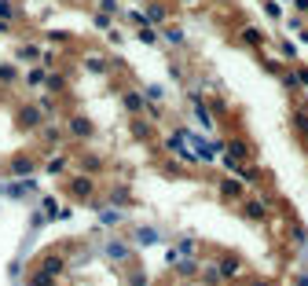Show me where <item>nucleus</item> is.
<instances>
[{
  "label": "nucleus",
  "instance_id": "obj_6",
  "mask_svg": "<svg viewBox=\"0 0 308 286\" xmlns=\"http://www.w3.org/2000/svg\"><path fill=\"white\" fill-rule=\"evenodd\" d=\"M0 18H4V22H8V18H15V8H11L8 0H0Z\"/></svg>",
  "mask_w": 308,
  "mask_h": 286
},
{
  "label": "nucleus",
  "instance_id": "obj_10",
  "mask_svg": "<svg viewBox=\"0 0 308 286\" xmlns=\"http://www.w3.org/2000/svg\"><path fill=\"white\" fill-rule=\"evenodd\" d=\"M15 173H30V158H15Z\"/></svg>",
  "mask_w": 308,
  "mask_h": 286
},
{
  "label": "nucleus",
  "instance_id": "obj_12",
  "mask_svg": "<svg viewBox=\"0 0 308 286\" xmlns=\"http://www.w3.org/2000/svg\"><path fill=\"white\" fill-rule=\"evenodd\" d=\"M117 220H121V217H117L114 209H107V213H103V224H117Z\"/></svg>",
  "mask_w": 308,
  "mask_h": 286
},
{
  "label": "nucleus",
  "instance_id": "obj_8",
  "mask_svg": "<svg viewBox=\"0 0 308 286\" xmlns=\"http://www.w3.org/2000/svg\"><path fill=\"white\" fill-rule=\"evenodd\" d=\"M26 81H30V84H44V70H30V74H26Z\"/></svg>",
  "mask_w": 308,
  "mask_h": 286
},
{
  "label": "nucleus",
  "instance_id": "obj_3",
  "mask_svg": "<svg viewBox=\"0 0 308 286\" xmlns=\"http://www.w3.org/2000/svg\"><path fill=\"white\" fill-rule=\"evenodd\" d=\"M125 107H129V110H132V114H136V110L143 107V99H140V95H136V92H129V95H125Z\"/></svg>",
  "mask_w": 308,
  "mask_h": 286
},
{
  "label": "nucleus",
  "instance_id": "obj_11",
  "mask_svg": "<svg viewBox=\"0 0 308 286\" xmlns=\"http://www.w3.org/2000/svg\"><path fill=\"white\" fill-rule=\"evenodd\" d=\"M165 37H169L173 44H183V33H180V30H165Z\"/></svg>",
  "mask_w": 308,
  "mask_h": 286
},
{
  "label": "nucleus",
  "instance_id": "obj_9",
  "mask_svg": "<svg viewBox=\"0 0 308 286\" xmlns=\"http://www.w3.org/2000/svg\"><path fill=\"white\" fill-rule=\"evenodd\" d=\"M140 41H143V44H158V33H154V30H143Z\"/></svg>",
  "mask_w": 308,
  "mask_h": 286
},
{
  "label": "nucleus",
  "instance_id": "obj_4",
  "mask_svg": "<svg viewBox=\"0 0 308 286\" xmlns=\"http://www.w3.org/2000/svg\"><path fill=\"white\" fill-rule=\"evenodd\" d=\"M140 242H158V231L154 227H140Z\"/></svg>",
  "mask_w": 308,
  "mask_h": 286
},
{
  "label": "nucleus",
  "instance_id": "obj_2",
  "mask_svg": "<svg viewBox=\"0 0 308 286\" xmlns=\"http://www.w3.org/2000/svg\"><path fill=\"white\" fill-rule=\"evenodd\" d=\"M107 253L114 257V261H117V257L125 261V257H129V246H125V242H110V246H107Z\"/></svg>",
  "mask_w": 308,
  "mask_h": 286
},
{
  "label": "nucleus",
  "instance_id": "obj_1",
  "mask_svg": "<svg viewBox=\"0 0 308 286\" xmlns=\"http://www.w3.org/2000/svg\"><path fill=\"white\" fill-rule=\"evenodd\" d=\"M70 128H74V136H92V125L84 118H74V121H70Z\"/></svg>",
  "mask_w": 308,
  "mask_h": 286
},
{
  "label": "nucleus",
  "instance_id": "obj_7",
  "mask_svg": "<svg viewBox=\"0 0 308 286\" xmlns=\"http://www.w3.org/2000/svg\"><path fill=\"white\" fill-rule=\"evenodd\" d=\"M143 18H150V22H162V18H165V11H162V8H158V4H154V8H150V11H147V15H143Z\"/></svg>",
  "mask_w": 308,
  "mask_h": 286
},
{
  "label": "nucleus",
  "instance_id": "obj_5",
  "mask_svg": "<svg viewBox=\"0 0 308 286\" xmlns=\"http://www.w3.org/2000/svg\"><path fill=\"white\" fill-rule=\"evenodd\" d=\"M0 81H4V84L15 81V66H11V63H4V66H0Z\"/></svg>",
  "mask_w": 308,
  "mask_h": 286
}]
</instances>
